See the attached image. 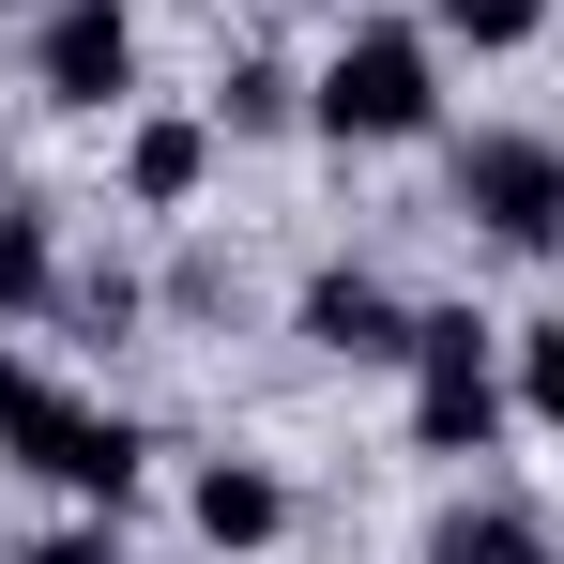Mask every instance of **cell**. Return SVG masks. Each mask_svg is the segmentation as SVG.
Segmentation results:
<instances>
[{
	"instance_id": "7c38bea8",
	"label": "cell",
	"mask_w": 564,
	"mask_h": 564,
	"mask_svg": "<svg viewBox=\"0 0 564 564\" xmlns=\"http://www.w3.org/2000/svg\"><path fill=\"white\" fill-rule=\"evenodd\" d=\"M62 321H77V336H122V321H138V275H122V260H77V275H62Z\"/></svg>"
},
{
	"instance_id": "8992f818",
	"label": "cell",
	"mask_w": 564,
	"mask_h": 564,
	"mask_svg": "<svg viewBox=\"0 0 564 564\" xmlns=\"http://www.w3.org/2000/svg\"><path fill=\"white\" fill-rule=\"evenodd\" d=\"M412 321L427 305H397L367 260H321L305 275V351H336V367H412Z\"/></svg>"
},
{
	"instance_id": "5bb4252c",
	"label": "cell",
	"mask_w": 564,
	"mask_h": 564,
	"mask_svg": "<svg viewBox=\"0 0 564 564\" xmlns=\"http://www.w3.org/2000/svg\"><path fill=\"white\" fill-rule=\"evenodd\" d=\"M519 412H534V427H564V305L519 336Z\"/></svg>"
},
{
	"instance_id": "3957f363",
	"label": "cell",
	"mask_w": 564,
	"mask_h": 564,
	"mask_svg": "<svg viewBox=\"0 0 564 564\" xmlns=\"http://www.w3.org/2000/svg\"><path fill=\"white\" fill-rule=\"evenodd\" d=\"M0 443H15L31 473H46V488H77L93 519H122V503H138V458H153V443H138L122 412L62 397V381H15V397H0Z\"/></svg>"
},
{
	"instance_id": "7a4b0ae2",
	"label": "cell",
	"mask_w": 564,
	"mask_h": 564,
	"mask_svg": "<svg viewBox=\"0 0 564 564\" xmlns=\"http://www.w3.org/2000/svg\"><path fill=\"white\" fill-rule=\"evenodd\" d=\"M503 412H519V381H503V321L427 305V321H412V443H427V458H488Z\"/></svg>"
},
{
	"instance_id": "52a82bcc",
	"label": "cell",
	"mask_w": 564,
	"mask_h": 564,
	"mask_svg": "<svg viewBox=\"0 0 564 564\" xmlns=\"http://www.w3.org/2000/svg\"><path fill=\"white\" fill-rule=\"evenodd\" d=\"M198 184H214V122H198V107H153V122L122 138V198H138V214H184Z\"/></svg>"
},
{
	"instance_id": "6da1fadb",
	"label": "cell",
	"mask_w": 564,
	"mask_h": 564,
	"mask_svg": "<svg viewBox=\"0 0 564 564\" xmlns=\"http://www.w3.org/2000/svg\"><path fill=\"white\" fill-rule=\"evenodd\" d=\"M305 122H321L336 153H397V138H427V122H443V46L397 31V15H367V31L305 77Z\"/></svg>"
},
{
	"instance_id": "277c9868",
	"label": "cell",
	"mask_w": 564,
	"mask_h": 564,
	"mask_svg": "<svg viewBox=\"0 0 564 564\" xmlns=\"http://www.w3.org/2000/svg\"><path fill=\"white\" fill-rule=\"evenodd\" d=\"M458 214L488 229V245L550 260V245H564V138H534V122H488V138H458Z\"/></svg>"
},
{
	"instance_id": "ba28073f",
	"label": "cell",
	"mask_w": 564,
	"mask_h": 564,
	"mask_svg": "<svg viewBox=\"0 0 564 564\" xmlns=\"http://www.w3.org/2000/svg\"><path fill=\"white\" fill-rule=\"evenodd\" d=\"M184 519H198V550H275V534H290V488H275L260 458H214V473L184 488Z\"/></svg>"
},
{
	"instance_id": "ac0fdd59",
	"label": "cell",
	"mask_w": 564,
	"mask_h": 564,
	"mask_svg": "<svg viewBox=\"0 0 564 564\" xmlns=\"http://www.w3.org/2000/svg\"><path fill=\"white\" fill-rule=\"evenodd\" d=\"M550 564H564V550H550Z\"/></svg>"
},
{
	"instance_id": "e0dca14e",
	"label": "cell",
	"mask_w": 564,
	"mask_h": 564,
	"mask_svg": "<svg viewBox=\"0 0 564 564\" xmlns=\"http://www.w3.org/2000/svg\"><path fill=\"white\" fill-rule=\"evenodd\" d=\"M0 15H15V0H0Z\"/></svg>"
},
{
	"instance_id": "30bf717a",
	"label": "cell",
	"mask_w": 564,
	"mask_h": 564,
	"mask_svg": "<svg viewBox=\"0 0 564 564\" xmlns=\"http://www.w3.org/2000/svg\"><path fill=\"white\" fill-rule=\"evenodd\" d=\"M427 564H550V534H534L519 503H458V519L427 534Z\"/></svg>"
},
{
	"instance_id": "5b68a950",
	"label": "cell",
	"mask_w": 564,
	"mask_h": 564,
	"mask_svg": "<svg viewBox=\"0 0 564 564\" xmlns=\"http://www.w3.org/2000/svg\"><path fill=\"white\" fill-rule=\"evenodd\" d=\"M31 93L77 107V122L122 107L138 93V15H122V0H46V15H31Z\"/></svg>"
},
{
	"instance_id": "8fae6325",
	"label": "cell",
	"mask_w": 564,
	"mask_h": 564,
	"mask_svg": "<svg viewBox=\"0 0 564 564\" xmlns=\"http://www.w3.org/2000/svg\"><path fill=\"white\" fill-rule=\"evenodd\" d=\"M275 122H305V77H290V62H229V93H214V138H275Z\"/></svg>"
},
{
	"instance_id": "4fadbf2b",
	"label": "cell",
	"mask_w": 564,
	"mask_h": 564,
	"mask_svg": "<svg viewBox=\"0 0 564 564\" xmlns=\"http://www.w3.org/2000/svg\"><path fill=\"white\" fill-rule=\"evenodd\" d=\"M427 15H443L458 46H534V31H550V0H427Z\"/></svg>"
},
{
	"instance_id": "9a60e30c",
	"label": "cell",
	"mask_w": 564,
	"mask_h": 564,
	"mask_svg": "<svg viewBox=\"0 0 564 564\" xmlns=\"http://www.w3.org/2000/svg\"><path fill=\"white\" fill-rule=\"evenodd\" d=\"M31 564H122V519H62V534H31Z\"/></svg>"
},
{
	"instance_id": "2e32d148",
	"label": "cell",
	"mask_w": 564,
	"mask_h": 564,
	"mask_svg": "<svg viewBox=\"0 0 564 564\" xmlns=\"http://www.w3.org/2000/svg\"><path fill=\"white\" fill-rule=\"evenodd\" d=\"M15 381H31V367H15V351H0V397H15Z\"/></svg>"
},
{
	"instance_id": "9c48e42d",
	"label": "cell",
	"mask_w": 564,
	"mask_h": 564,
	"mask_svg": "<svg viewBox=\"0 0 564 564\" xmlns=\"http://www.w3.org/2000/svg\"><path fill=\"white\" fill-rule=\"evenodd\" d=\"M62 275H77L62 229H46L31 198H0V321H62Z\"/></svg>"
}]
</instances>
